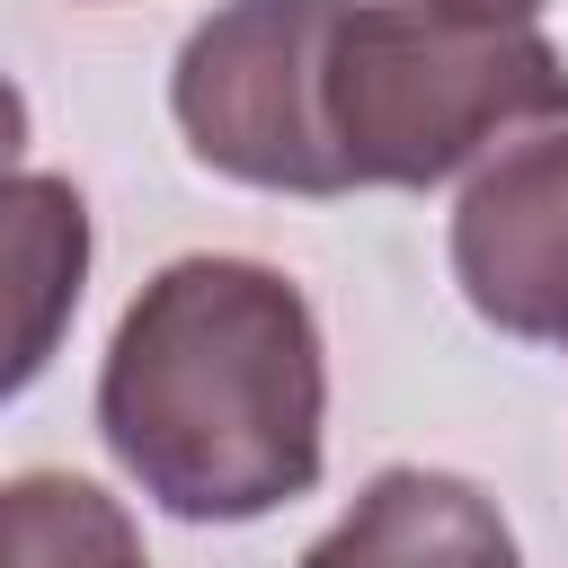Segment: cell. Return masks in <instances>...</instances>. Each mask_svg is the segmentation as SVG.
Instances as JSON below:
<instances>
[{
    "label": "cell",
    "instance_id": "obj_6",
    "mask_svg": "<svg viewBox=\"0 0 568 568\" xmlns=\"http://www.w3.org/2000/svg\"><path fill=\"white\" fill-rule=\"evenodd\" d=\"M302 568H524L515 524L453 470H382L311 550Z\"/></svg>",
    "mask_w": 568,
    "mask_h": 568
},
{
    "label": "cell",
    "instance_id": "obj_3",
    "mask_svg": "<svg viewBox=\"0 0 568 568\" xmlns=\"http://www.w3.org/2000/svg\"><path fill=\"white\" fill-rule=\"evenodd\" d=\"M337 0H222L178 71L169 115L186 151L266 195H346L328 124H320V53Z\"/></svg>",
    "mask_w": 568,
    "mask_h": 568
},
{
    "label": "cell",
    "instance_id": "obj_5",
    "mask_svg": "<svg viewBox=\"0 0 568 568\" xmlns=\"http://www.w3.org/2000/svg\"><path fill=\"white\" fill-rule=\"evenodd\" d=\"M89 248L98 240H89V204L71 178L53 169L0 178V399H18L71 337Z\"/></svg>",
    "mask_w": 568,
    "mask_h": 568
},
{
    "label": "cell",
    "instance_id": "obj_1",
    "mask_svg": "<svg viewBox=\"0 0 568 568\" xmlns=\"http://www.w3.org/2000/svg\"><path fill=\"white\" fill-rule=\"evenodd\" d=\"M328 364L293 275L257 257L160 266L106 346L98 435L178 524H248L320 479Z\"/></svg>",
    "mask_w": 568,
    "mask_h": 568
},
{
    "label": "cell",
    "instance_id": "obj_9",
    "mask_svg": "<svg viewBox=\"0 0 568 568\" xmlns=\"http://www.w3.org/2000/svg\"><path fill=\"white\" fill-rule=\"evenodd\" d=\"M18 151H27V98H18V80L0 71V178H18Z\"/></svg>",
    "mask_w": 568,
    "mask_h": 568
},
{
    "label": "cell",
    "instance_id": "obj_8",
    "mask_svg": "<svg viewBox=\"0 0 568 568\" xmlns=\"http://www.w3.org/2000/svg\"><path fill=\"white\" fill-rule=\"evenodd\" d=\"M408 9H435V18H462V27H532L541 0H408Z\"/></svg>",
    "mask_w": 568,
    "mask_h": 568
},
{
    "label": "cell",
    "instance_id": "obj_7",
    "mask_svg": "<svg viewBox=\"0 0 568 568\" xmlns=\"http://www.w3.org/2000/svg\"><path fill=\"white\" fill-rule=\"evenodd\" d=\"M0 568H151L133 515L71 470L0 479Z\"/></svg>",
    "mask_w": 568,
    "mask_h": 568
},
{
    "label": "cell",
    "instance_id": "obj_2",
    "mask_svg": "<svg viewBox=\"0 0 568 568\" xmlns=\"http://www.w3.org/2000/svg\"><path fill=\"white\" fill-rule=\"evenodd\" d=\"M568 115V62L541 27H462L408 0H337L320 124L346 186H435L506 133Z\"/></svg>",
    "mask_w": 568,
    "mask_h": 568
},
{
    "label": "cell",
    "instance_id": "obj_4",
    "mask_svg": "<svg viewBox=\"0 0 568 568\" xmlns=\"http://www.w3.org/2000/svg\"><path fill=\"white\" fill-rule=\"evenodd\" d=\"M453 284L488 328L568 346V115L532 124L462 186Z\"/></svg>",
    "mask_w": 568,
    "mask_h": 568
}]
</instances>
